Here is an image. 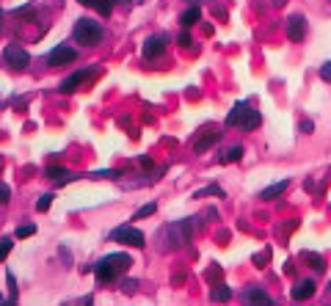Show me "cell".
<instances>
[{
  "mask_svg": "<svg viewBox=\"0 0 331 306\" xmlns=\"http://www.w3.org/2000/svg\"><path fill=\"white\" fill-rule=\"evenodd\" d=\"M130 265H133V262H130L127 254H108V257H102V260L94 265V273H97L99 284H108V281L119 279V273H124Z\"/></svg>",
  "mask_w": 331,
  "mask_h": 306,
  "instance_id": "cell-1",
  "label": "cell"
},
{
  "mask_svg": "<svg viewBox=\"0 0 331 306\" xmlns=\"http://www.w3.org/2000/svg\"><path fill=\"white\" fill-rule=\"evenodd\" d=\"M102 36H105V31H102L99 22L86 20V17L75 22V42H78V44H86V47L99 44V42H102Z\"/></svg>",
  "mask_w": 331,
  "mask_h": 306,
  "instance_id": "cell-2",
  "label": "cell"
},
{
  "mask_svg": "<svg viewBox=\"0 0 331 306\" xmlns=\"http://www.w3.org/2000/svg\"><path fill=\"white\" fill-rule=\"evenodd\" d=\"M191 234H193V223L191 221H177V223H169V226L163 229V237H169L171 246L191 243Z\"/></svg>",
  "mask_w": 331,
  "mask_h": 306,
  "instance_id": "cell-3",
  "label": "cell"
},
{
  "mask_svg": "<svg viewBox=\"0 0 331 306\" xmlns=\"http://www.w3.org/2000/svg\"><path fill=\"white\" fill-rule=\"evenodd\" d=\"M111 240L114 243H122V246H133V249H144V232L141 229H135V226H119V229H114L111 232Z\"/></svg>",
  "mask_w": 331,
  "mask_h": 306,
  "instance_id": "cell-4",
  "label": "cell"
},
{
  "mask_svg": "<svg viewBox=\"0 0 331 306\" xmlns=\"http://www.w3.org/2000/svg\"><path fill=\"white\" fill-rule=\"evenodd\" d=\"M3 58H6V64L14 67V69H25L28 64H31V55H28V50L22 44H9L3 50Z\"/></svg>",
  "mask_w": 331,
  "mask_h": 306,
  "instance_id": "cell-5",
  "label": "cell"
},
{
  "mask_svg": "<svg viewBox=\"0 0 331 306\" xmlns=\"http://www.w3.org/2000/svg\"><path fill=\"white\" fill-rule=\"evenodd\" d=\"M75 58H78V50H75V47L58 44L56 50L47 55V64H50V67H64V64H72Z\"/></svg>",
  "mask_w": 331,
  "mask_h": 306,
  "instance_id": "cell-6",
  "label": "cell"
},
{
  "mask_svg": "<svg viewBox=\"0 0 331 306\" xmlns=\"http://www.w3.org/2000/svg\"><path fill=\"white\" fill-rule=\"evenodd\" d=\"M306 36V20L301 14H293L287 20V39L290 42H301Z\"/></svg>",
  "mask_w": 331,
  "mask_h": 306,
  "instance_id": "cell-7",
  "label": "cell"
},
{
  "mask_svg": "<svg viewBox=\"0 0 331 306\" xmlns=\"http://www.w3.org/2000/svg\"><path fill=\"white\" fill-rule=\"evenodd\" d=\"M165 52V36H149L144 44V58H160Z\"/></svg>",
  "mask_w": 331,
  "mask_h": 306,
  "instance_id": "cell-8",
  "label": "cell"
},
{
  "mask_svg": "<svg viewBox=\"0 0 331 306\" xmlns=\"http://www.w3.org/2000/svg\"><path fill=\"white\" fill-rule=\"evenodd\" d=\"M91 75H94V72H88V69H80V72L69 75V78L61 83V91H67V94H69V91H78V86H80V83H86V80L91 78Z\"/></svg>",
  "mask_w": 331,
  "mask_h": 306,
  "instance_id": "cell-9",
  "label": "cell"
},
{
  "mask_svg": "<svg viewBox=\"0 0 331 306\" xmlns=\"http://www.w3.org/2000/svg\"><path fill=\"white\" fill-rule=\"evenodd\" d=\"M312 295H315V281L312 279H304V281H298V284L293 287L295 301H306V298H312Z\"/></svg>",
  "mask_w": 331,
  "mask_h": 306,
  "instance_id": "cell-10",
  "label": "cell"
},
{
  "mask_svg": "<svg viewBox=\"0 0 331 306\" xmlns=\"http://www.w3.org/2000/svg\"><path fill=\"white\" fill-rule=\"evenodd\" d=\"M221 138V133H215V130H210V133H204L202 138L196 141V144H193V152H196V155H202V152H207L210 149L212 144H215V141Z\"/></svg>",
  "mask_w": 331,
  "mask_h": 306,
  "instance_id": "cell-11",
  "label": "cell"
},
{
  "mask_svg": "<svg viewBox=\"0 0 331 306\" xmlns=\"http://www.w3.org/2000/svg\"><path fill=\"white\" fill-rule=\"evenodd\" d=\"M243 298H246L248 303H270V295L265 290H259V287H248Z\"/></svg>",
  "mask_w": 331,
  "mask_h": 306,
  "instance_id": "cell-12",
  "label": "cell"
},
{
  "mask_svg": "<svg viewBox=\"0 0 331 306\" xmlns=\"http://www.w3.org/2000/svg\"><path fill=\"white\" fill-rule=\"evenodd\" d=\"M259 121H262V116L254 108H246L243 119H240V127H243V130H254V127H259Z\"/></svg>",
  "mask_w": 331,
  "mask_h": 306,
  "instance_id": "cell-13",
  "label": "cell"
},
{
  "mask_svg": "<svg viewBox=\"0 0 331 306\" xmlns=\"http://www.w3.org/2000/svg\"><path fill=\"white\" fill-rule=\"evenodd\" d=\"M285 191H287V179H282V182H276V185L265 188V191L259 193V199H279Z\"/></svg>",
  "mask_w": 331,
  "mask_h": 306,
  "instance_id": "cell-14",
  "label": "cell"
},
{
  "mask_svg": "<svg viewBox=\"0 0 331 306\" xmlns=\"http://www.w3.org/2000/svg\"><path fill=\"white\" fill-rule=\"evenodd\" d=\"M80 3L97 9L99 14H111V11H114V0H80Z\"/></svg>",
  "mask_w": 331,
  "mask_h": 306,
  "instance_id": "cell-15",
  "label": "cell"
},
{
  "mask_svg": "<svg viewBox=\"0 0 331 306\" xmlns=\"http://www.w3.org/2000/svg\"><path fill=\"white\" fill-rule=\"evenodd\" d=\"M301 260H304V262H309V268L320 270V273H323V268H326L323 257H320V254H315V251H304V254H301Z\"/></svg>",
  "mask_w": 331,
  "mask_h": 306,
  "instance_id": "cell-16",
  "label": "cell"
},
{
  "mask_svg": "<svg viewBox=\"0 0 331 306\" xmlns=\"http://www.w3.org/2000/svg\"><path fill=\"white\" fill-rule=\"evenodd\" d=\"M199 17H202V11H199V6H191V9H188L185 14L180 17V22H182L185 28H191V25H196V22H199Z\"/></svg>",
  "mask_w": 331,
  "mask_h": 306,
  "instance_id": "cell-17",
  "label": "cell"
},
{
  "mask_svg": "<svg viewBox=\"0 0 331 306\" xmlns=\"http://www.w3.org/2000/svg\"><path fill=\"white\" fill-rule=\"evenodd\" d=\"M246 108H248V105H246V102H238V105H235V108H232V113H229V116H227V125H229V127H235V125H240V119H243V113H246Z\"/></svg>",
  "mask_w": 331,
  "mask_h": 306,
  "instance_id": "cell-18",
  "label": "cell"
},
{
  "mask_svg": "<svg viewBox=\"0 0 331 306\" xmlns=\"http://www.w3.org/2000/svg\"><path fill=\"white\" fill-rule=\"evenodd\" d=\"M210 298L212 301H229V298H232V290H229L227 284H215L212 292H210Z\"/></svg>",
  "mask_w": 331,
  "mask_h": 306,
  "instance_id": "cell-19",
  "label": "cell"
},
{
  "mask_svg": "<svg viewBox=\"0 0 331 306\" xmlns=\"http://www.w3.org/2000/svg\"><path fill=\"white\" fill-rule=\"evenodd\" d=\"M240 157H243V146H232V149L221 157V163H238Z\"/></svg>",
  "mask_w": 331,
  "mask_h": 306,
  "instance_id": "cell-20",
  "label": "cell"
},
{
  "mask_svg": "<svg viewBox=\"0 0 331 306\" xmlns=\"http://www.w3.org/2000/svg\"><path fill=\"white\" fill-rule=\"evenodd\" d=\"M149 215H155V204H152V202H149V204H144V207H141L138 213L133 215V221H138V218H149Z\"/></svg>",
  "mask_w": 331,
  "mask_h": 306,
  "instance_id": "cell-21",
  "label": "cell"
},
{
  "mask_svg": "<svg viewBox=\"0 0 331 306\" xmlns=\"http://www.w3.org/2000/svg\"><path fill=\"white\" fill-rule=\"evenodd\" d=\"M202 196H224V191L218 185H210V188H204V191H196V199H202Z\"/></svg>",
  "mask_w": 331,
  "mask_h": 306,
  "instance_id": "cell-22",
  "label": "cell"
},
{
  "mask_svg": "<svg viewBox=\"0 0 331 306\" xmlns=\"http://www.w3.org/2000/svg\"><path fill=\"white\" fill-rule=\"evenodd\" d=\"M50 204H52V193H44V196H39L36 210H39V213H44V210H50Z\"/></svg>",
  "mask_w": 331,
  "mask_h": 306,
  "instance_id": "cell-23",
  "label": "cell"
},
{
  "mask_svg": "<svg viewBox=\"0 0 331 306\" xmlns=\"http://www.w3.org/2000/svg\"><path fill=\"white\" fill-rule=\"evenodd\" d=\"M11 246H14V240H11V237H0V260H6V257H9Z\"/></svg>",
  "mask_w": 331,
  "mask_h": 306,
  "instance_id": "cell-24",
  "label": "cell"
},
{
  "mask_svg": "<svg viewBox=\"0 0 331 306\" xmlns=\"http://www.w3.org/2000/svg\"><path fill=\"white\" fill-rule=\"evenodd\" d=\"M33 232H36L33 223H22V226H17V237H31Z\"/></svg>",
  "mask_w": 331,
  "mask_h": 306,
  "instance_id": "cell-25",
  "label": "cell"
},
{
  "mask_svg": "<svg viewBox=\"0 0 331 306\" xmlns=\"http://www.w3.org/2000/svg\"><path fill=\"white\" fill-rule=\"evenodd\" d=\"M268 260H270V251L265 249V251H259V254L254 257V265H257V268H265V262H268Z\"/></svg>",
  "mask_w": 331,
  "mask_h": 306,
  "instance_id": "cell-26",
  "label": "cell"
},
{
  "mask_svg": "<svg viewBox=\"0 0 331 306\" xmlns=\"http://www.w3.org/2000/svg\"><path fill=\"white\" fill-rule=\"evenodd\" d=\"M9 199H11V188L6 182H0V204H6Z\"/></svg>",
  "mask_w": 331,
  "mask_h": 306,
  "instance_id": "cell-27",
  "label": "cell"
},
{
  "mask_svg": "<svg viewBox=\"0 0 331 306\" xmlns=\"http://www.w3.org/2000/svg\"><path fill=\"white\" fill-rule=\"evenodd\" d=\"M320 80H326V83H331V61H326L320 67Z\"/></svg>",
  "mask_w": 331,
  "mask_h": 306,
  "instance_id": "cell-28",
  "label": "cell"
},
{
  "mask_svg": "<svg viewBox=\"0 0 331 306\" xmlns=\"http://www.w3.org/2000/svg\"><path fill=\"white\" fill-rule=\"evenodd\" d=\"M122 290H124V292H133V290H135V279H124V281H122Z\"/></svg>",
  "mask_w": 331,
  "mask_h": 306,
  "instance_id": "cell-29",
  "label": "cell"
},
{
  "mask_svg": "<svg viewBox=\"0 0 331 306\" xmlns=\"http://www.w3.org/2000/svg\"><path fill=\"white\" fill-rule=\"evenodd\" d=\"M14 14L17 17H33V9H31V6H28V9H17Z\"/></svg>",
  "mask_w": 331,
  "mask_h": 306,
  "instance_id": "cell-30",
  "label": "cell"
},
{
  "mask_svg": "<svg viewBox=\"0 0 331 306\" xmlns=\"http://www.w3.org/2000/svg\"><path fill=\"white\" fill-rule=\"evenodd\" d=\"M301 130H304V133H312V130H315V125H312V121H301Z\"/></svg>",
  "mask_w": 331,
  "mask_h": 306,
  "instance_id": "cell-31",
  "label": "cell"
},
{
  "mask_svg": "<svg viewBox=\"0 0 331 306\" xmlns=\"http://www.w3.org/2000/svg\"><path fill=\"white\" fill-rule=\"evenodd\" d=\"M180 44H191V36H188V33H180Z\"/></svg>",
  "mask_w": 331,
  "mask_h": 306,
  "instance_id": "cell-32",
  "label": "cell"
},
{
  "mask_svg": "<svg viewBox=\"0 0 331 306\" xmlns=\"http://www.w3.org/2000/svg\"><path fill=\"white\" fill-rule=\"evenodd\" d=\"M185 3H193V6H199V3H210V0H185Z\"/></svg>",
  "mask_w": 331,
  "mask_h": 306,
  "instance_id": "cell-33",
  "label": "cell"
},
{
  "mask_svg": "<svg viewBox=\"0 0 331 306\" xmlns=\"http://www.w3.org/2000/svg\"><path fill=\"white\" fill-rule=\"evenodd\" d=\"M285 3H287V0H273V6H279V9H282Z\"/></svg>",
  "mask_w": 331,
  "mask_h": 306,
  "instance_id": "cell-34",
  "label": "cell"
},
{
  "mask_svg": "<svg viewBox=\"0 0 331 306\" xmlns=\"http://www.w3.org/2000/svg\"><path fill=\"white\" fill-rule=\"evenodd\" d=\"M0 31H3V11H0Z\"/></svg>",
  "mask_w": 331,
  "mask_h": 306,
  "instance_id": "cell-35",
  "label": "cell"
},
{
  "mask_svg": "<svg viewBox=\"0 0 331 306\" xmlns=\"http://www.w3.org/2000/svg\"><path fill=\"white\" fill-rule=\"evenodd\" d=\"M3 301H6V298H3V295H0V303H3Z\"/></svg>",
  "mask_w": 331,
  "mask_h": 306,
  "instance_id": "cell-36",
  "label": "cell"
},
{
  "mask_svg": "<svg viewBox=\"0 0 331 306\" xmlns=\"http://www.w3.org/2000/svg\"><path fill=\"white\" fill-rule=\"evenodd\" d=\"M328 292H331V284H328Z\"/></svg>",
  "mask_w": 331,
  "mask_h": 306,
  "instance_id": "cell-37",
  "label": "cell"
},
{
  "mask_svg": "<svg viewBox=\"0 0 331 306\" xmlns=\"http://www.w3.org/2000/svg\"><path fill=\"white\" fill-rule=\"evenodd\" d=\"M124 3H130V0H124Z\"/></svg>",
  "mask_w": 331,
  "mask_h": 306,
  "instance_id": "cell-38",
  "label": "cell"
}]
</instances>
